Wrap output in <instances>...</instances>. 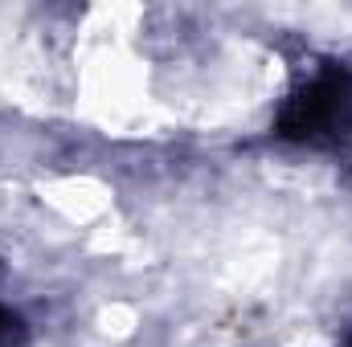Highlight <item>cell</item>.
I'll use <instances>...</instances> for the list:
<instances>
[{"mask_svg":"<svg viewBox=\"0 0 352 347\" xmlns=\"http://www.w3.org/2000/svg\"><path fill=\"white\" fill-rule=\"evenodd\" d=\"M274 135L316 156H352V62H303L274 110Z\"/></svg>","mask_w":352,"mask_h":347,"instance_id":"1","label":"cell"},{"mask_svg":"<svg viewBox=\"0 0 352 347\" xmlns=\"http://www.w3.org/2000/svg\"><path fill=\"white\" fill-rule=\"evenodd\" d=\"M25 344H29V327H25V319H21L12 307L0 302V347H25Z\"/></svg>","mask_w":352,"mask_h":347,"instance_id":"2","label":"cell"},{"mask_svg":"<svg viewBox=\"0 0 352 347\" xmlns=\"http://www.w3.org/2000/svg\"><path fill=\"white\" fill-rule=\"evenodd\" d=\"M340 347H352V331H349V335H344V344H340Z\"/></svg>","mask_w":352,"mask_h":347,"instance_id":"3","label":"cell"}]
</instances>
